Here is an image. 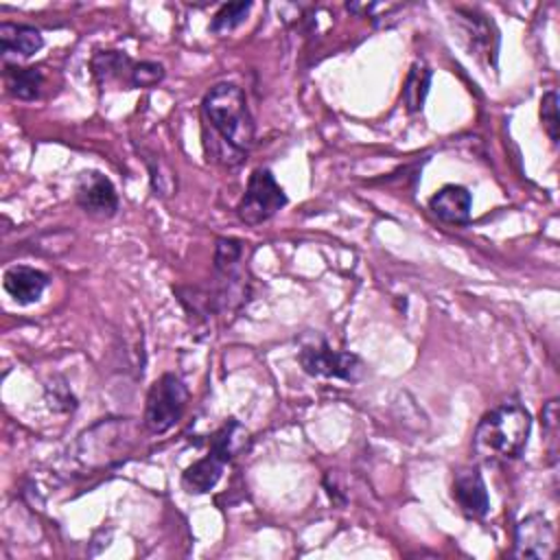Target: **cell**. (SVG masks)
I'll return each instance as SVG.
<instances>
[{"instance_id":"ac0fdd59","label":"cell","mask_w":560,"mask_h":560,"mask_svg":"<svg viewBox=\"0 0 560 560\" xmlns=\"http://www.w3.org/2000/svg\"><path fill=\"white\" fill-rule=\"evenodd\" d=\"M249 9H252V2H228V4H223L214 13V18L210 22V31L212 33H228V31L236 28L238 24L245 22Z\"/></svg>"},{"instance_id":"44dd1931","label":"cell","mask_w":560,"mask_h":560,"mask_svg":"<svg viewBox=\"0 0 560 560\" xmlns=\"http://www.w3.org/2000/svg\"><path fill=\"white\" fill-rule=\"evenodd\" d=\"M162 79H164L162 63L140 61L133 66V72H131V88H153Z\"/></svg>"},{"instance_id":"277c9868","label":"cell","mask_w":560,"mask_h":560,"mask_svg":"<svg viewBox=\"0 0 560 560\" xmlns=\"http://www.w3.org/2000/svg\"><path fill=\"white\" fill-rule=\"evenodd\" d=\"M188 402V387L184 381L171 372L162 374L149 387L147 402H144V429L149 433H164L168 431L184 413Z\"/></svg>"},{"instance_id":"e0dca14e","label":"cell","mask_w":560,"mask_h":560,"mask_svg":"<svg viewBox=\"0 0 560 560\" xmlns=\"http://www.w3.org/2000/svg\"><path fill=\"white\" fill-rule=\"evenodd\" d=\"M429 85H431V70L424 63L416 61L409 68L402 83V92H400V101L409 114H416L422 109L424 98L429 94Z\"/></svg>"},{"instance_id":"52a82bcc","label":"cell","mask_w":560,"mask_h":560,"mask_svg":"<svg viewBox=\"0 0 560 560\" xmlns=\"http://www.w3.org/2000/svg\"><path fill=\"white\" fill-rule=\"evenodd\" d=\"M298 361L311 376L339 378L346 383H354L363 376V363L354 352L332 350L324 339L319 343L304 346L298 352Z\"/></svg>"},{"instance_id":"7c38bea8","label":"cell","mask_w":560,"mask_h":560,"mask_svg":"<svg viewBox=\"0 0 560 560\" xmlns=\"http://www.w3.org/2000/svg\"><path fill=\"white\" fill-rule=\"evenodd\" d=\"M429 208L444 223L466 225L472 212V195L459 184H446L429 199Z\"/></svg>"},{"instance_id":"6da1fadb","label":"cell","mask_w":560,"mask_h":560,"mask_svg":"<svg viewBox=\"0 0 560 560\" xmlns=\"http://www.w3.org/2000/svg\"><path fill=\"white\" fill-rule=\"evenodd\" d=\"M201 120L208 160L238 166L254 144V118L245 92L234 83L212 85L201 101Z\"/></svg>"},{"instance_id":"9c48e42d","label":"cell","mask_w":560,"mask_h":560,"mask_svg":"<svg viewBox=\"0 0 560 560\" xmlns=\"http://www.w3.org/2000/svg\"><path fill=\"white\" fill-rule=\"evenodd\" d=\"M74 199L85 214L96 219H109L118 210V192L101 171H83L77 177Z\"/></svg>"},{"instance_id":"3957f363","label":"cell","mask_w":560,"mask_h":560,"mask_svg":"<svg viewBox=\"0 0 560 560\" xmlns=\"http://www.w3.org/2000/svg\"><path fill=\"white\" fill-rule=\"evenodd\" d=\"M245 243L238 238H219L214 249L217 287L210 289L214 311H236L249 300L247 267L243 262Z\"/></svg>"},{"instance_id":"5b68a950","label":"cell","mask_w":560,"mask_h":560,"mask_svg":"<svg viewBox=\"0 0 560 560\" xmlns=\"http://www.w3.org/2000/svg\"><path fill=\"white\" fill-rule=\"evenodd\" d=\"M241 424L236 420H228L212 438H210V451L206 457L192 462L184 475H182V486L188 492L203 494L210 492L217 481L221 479L223 466L232 459V444H234V431Z\"/></svg>"},{"instance_id":"8fae6325","label":"cell","mask_w":560,"mask_h":560,"mask_svg":"<svg viewBox=\"0 0 560 560\" xmlns=\"http://www.w3.org/2000/svg\"><path fill=\"white\" fill-rule=\"evenodd\" d=\"M451 494L462 514L468 518H483L490 510V497L477 466H464L455 470Z\"/></svg>"},{"instance_id":"9a60e30c","label":"cell","mask_w":560,"mask_h":560,"mask_svg":"<svg viewBox=\"0 0 560 560\" xmlns=\"http://www.w3.org/2000/svg\"><path fill=\"white\" fill-rule=\"evenodd\" d=\"M133 66L136 63L120 50H98L92 57V72L101 88H107L112 83L131 85Z\"/></svg>"},{"instance_id":"30bf717a","label":"cell","mask_w":560,"mask_h":560,"mask_svg":"<svg viewBox=\"0 0 560 560\" xmlns=\"http://www.w3.org/2000/svg\"><path fill=\"white\" fill-rule=\"evenodd\" d=\"M556 553V532L540 512L518 521L514 532V556L525 560H549Z\"/></svg>"},{"instance_id":"ffe728a7","label":"cell","mask_w":560,"mask_h":560,"mask_svg":"<svg viewBox=\"0 0 560 560\" xmlns=\"http://www.w3.org/2000/svg\"><path fill=\"white\" fill-rule=\"evenodd\" d=\"M540 122H542V129L547 131L549 140L553 144H558V94L556 90H549L542 94L540 98Z\"/></svg>"},{"instance_id":"d6986e66","label":"cell","mask_w":560,"mask_h":560,"mask_svg":"<svg viewBox=\"0 0 560 560\" xmlns=\"http://www.w3.org/2000/svg\"><path fill=\"white\" fill-rule=\"evenodd\" d=\"M147 166L151 173V188L155 190V195H171L177 188L175 173L162 162V158H155V160L147 158Z\"/></svg>"},{"instance_id":"7a4b0ae2","label":"cell","mask_w":560,"mask_h":560,"mask_svg":"<svg viewBox=\"0 0 560 560\" xmlns=\"http://www.w3.org/2000/svg\"><path fill=\"white\" fill-rule=\"evenodd\" d=\"M532 416L529 411L512 400L501 402L481 416L472 433V451L486 462L516 459L529 438Z\"/></svg>"},{"instance_id":"5bb4252c","label":"cell","mask_w":560,"mask_h":560,"mask_svg":"<svg viewBox=\"0 0 560 560\" xmlns=\"http://www.w3.org/2000/svg\"><path fill=\"white\" fill-rule=\"evenodd\" d=\"M44 46V37L35 26L28 24H0V50L4 57H31Z\"/></svg>"},{"instance_id":"8992f818","label":"cell","mask_w":560,"mask_h":560,"mask_svg":"<svg viewBox=\"0 0 560 560\" xmlns=\"http://www.w3.org/2000/svg\"><path fill=\"white\" fill-rule=\"evenodd\" d=\"M284 206L287 195L276 182L273 173L269 168H256L247 179V188L236 206V214L245 225H260Z\"/></svg>"},{"instance_id":"4fadbf2b","label":"cell","mask_w":560,"mask_h":560,"mask_svg":"<svg viewBox=\"0 0 560 560\" xmlns=\"http://www.w3.org/2000/svg\"><path fill=\"white\" fill-rule=\"evenodd\" d=\"M50 278L28 265H13L2 276V287L18 304H33L42 298Z\"/></svg>"},{"instance_id":"2e32d148","label":"cell","mask_w":560,"mask_h":560,"mask_svg":"<svg viewBox=\"0 0 560 560\" xmlns=\"http://www.w3.org/2000/svg\"><path fill=\"white\" fill-rule=\"evenodd\" d=\"M4 85L7 92L20 101H35L42 94L44 74L39 68H20V66H7L4 68Z\"/></svg>"},{"instance_id":"ba28073f","label":"cell","mask_w":560,"mask_h":560,"mask_svg":"<svg viewBox=\"0 0 560 560\" xmlns=\"http://www.w3.org/2000/svg\"><path fill=\"white\" fill-rule=\"evenodd\" d=\"M455 13V24L459 33L457 37L462 39V44L468 48L470 55L486 59V63L494 68L499 55V31L494 22L470 9H457Z\"/></svg>"}]
</instances>
